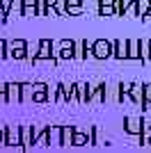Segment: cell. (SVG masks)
<instances>
[{
    "mask_svg": "<svg viewBox=\"0 0 151 153\" xmlns=\"http://www.w3.org/2000/svg\"><path fill=\"white\" fill-rule=\"evenodd\" d=\"M142 103H151V82L149 85H144V87H142Z\"/></svg>",
    "mask_w": 151,
    "mask_h": 153,
    "instance_id": "cell-5",
    "label": "cell"
},
{
    "mask_svg": "<svg viewBox=\"0 0 151 153\" xmlns=\"http://www.w3.org/2000/svg\"><path fill=\"white\" fill-rule=\"evenodd\" d=\"M144 140H147V144H149V146H151V128H149V130H147V137H144Z\"/></svg>",
    "mask_w": 151,
    "mask_h": 153,
    "instance_id": "cell-6",
    "label": "cell"
},
{
    "mask_svg": "<svg viewBox=\"0 0 151 153\" xmlns=\"http://www.w3.org/2000/svg\"><path fill=\"white\" fill-rule=\"evenodd\" d=\"M112 53L119 59H126L128 57V41H114L112 44Z\"/></svg>",
    "mask_w": 151,
    "mask_h": 153,
    "instance_id": "cell-3",
    "label": "cell"
},
{
    "mask_svg": "<svg viewBox=\"0 0 151 153\" xmlns=\"http://www.w3.org/2000/svg\"><path fill=\"white\" fill-rule=\"evenodd\" d=\"M124 126H126V130H128L131 135H142V130H144L142 119H133V117H128V119H126Z\"/></svg>",
    "mask_w": 151,
    "mask_h": 153,
    "instance_id": "cell-2",
    "label": "cell"
},
{
    "mask_svg": "<svg viewBox=\"0 0 151 153\" xmlns=\"http://www.w3.org/2000/svg\"><path fill=\"white\" fill-rule=\"evenodd\" d=\"M114 12V0H101V14H112Z\"/></svg>",
    "mask_w": 151,
    "mask_h": 153,
    "instance_id": "cell-4",
    "label": "cell"
},
{
    "mask_svg": "<svg viewBox=\"0 0 151 153\" xmlns=\"http://www.w3.org/2000/svg\"><path fill=\"white\" fill-rule=\"evenodd\" d=\"M92 53H94L99 59H105V57H110V53H112V44L105 41V39H96L94 46H92Z\"/></svg>",
    "mask_w": 151,
    "mask_h": 153,
    "instance_id": "cell-1",
    "label": "cell"
}]
</instances>
